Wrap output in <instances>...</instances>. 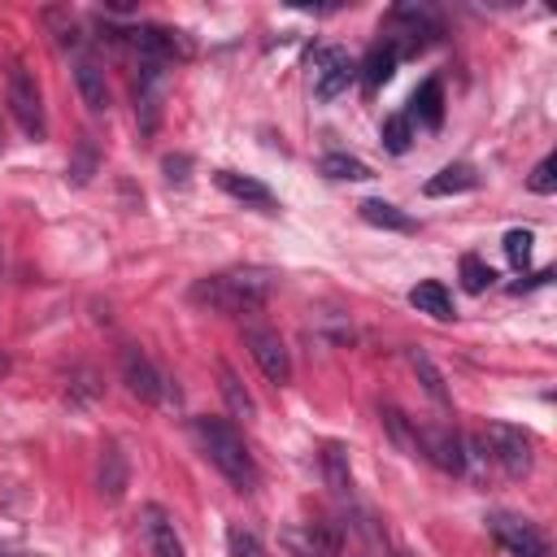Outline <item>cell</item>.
I'll return each instance as SVG.
<instances>
[{"label": "cell", "mask_w": 557, "mask_h": 557, "mask_svg": "<svg viewBox=\"0 0 557 557\" xmlns=\"http://www.w3.org/2000/svg\"><path fill=\"white\" fill-rule=\"evenodd\" d=\"M191 431H196V440H200V448H205V457L235 483V492H252L257 487V461H252V453H248V444H244V435L226 422V418H196L191 422Z\"/></svg>", "instance_id": "6da1fadb"}, {"label": "cell", "mask_w": 557, "mask_h": 557, "mask_svg": "<svg viewBox=\"0 0 557 557\" xmlns=\"http://www.w3.org/2000/svg\"><path fill=\"white\" fill-rule=\"evenodd\" d=\"M265 296H270L265 270H222L191 287V300L213 313H257L265 305Z\"/></svg>", "instance_id": "7a4b0ae2"}, {"label": "cell", "mask_w": 557, "mask_h": 557, "mask_svg": "<svg viewBox=\"0 0 557 557\" xmlns=\"http://www.w3.org/2000/svg\"><path fill=\"white\" fill-rule=\"evenodd\" d=\"M440 22L426 4H396L383 22V44H392L396 57H418L426 44H435Z\"/></svg>", "instance_id": "3957f363"}, {"label": "cell", "mask_w": 557, "mask_h": 557, "mask_svg": "<svg viewBox=\"0 0 557 557\" xmlns=\"http://www.w3.org/2000/svg\"><path fill=\"white\" fill-rule=\"evenodd\" d=\"M483 444L492 453V461L509 474V479H527L531 466H535V444L522 426H509V422H487L483 431Z\"/></svg>", "instance_id": "277c9868"}, {"label": "cell", "mask_w": 557, "mask_h": 557, "mask_svg": "<svg viewBox=\"0 0 557 557\" xmlns=\"http://www.w3.org/2000/svg\"><path fill=\"white\" fill-rule=\"evenodd\" d=\"M9 109L17 117V126L39 144L48 135V117H44V96H39V83L26 65H13L9 70Z\"/></svg>", "instance_id": "5b68a950"}, {"label": "cell", "mask_w": 557, "mask_h": 557, "mask_svg": "<svg viewBox=\"0 0 557 557\" xmlns=\"http://www.w3.org/2000/svg\"><path fill=\"white\" fill-rule=\"evenodd\" d=\"M487 531H492V540L509 557H548V544H544L540 527L527 522V518H518V513H492L487 518Z\"/></svg>", "instance_id": "8992f818"}, {"label": "cell", "mask_w": 557, "mask_h": 557, "mask_svg": "<svg viewBox=\"0 0 557 557\" xmlns=\"http://www.w3.org/2000/svg\"><path fill=\"white\" fill-rule=\"evenodd\" d=\"M244 344H248V352H252V361L261 366V374L270 379V383H287L292 379V352H287V344L278 339V331H270V326H244Z\"/></svg>", "instance_id": "52a82bcc"}, {"label": "cell", "mask_w": 557, "mask_h": 557, "mask_svg": "<svg viewBox=\"0 0 557 557\" xmlns=\"http://www.w3.org/2000/svg\"><path fill=\"white\" fill-rule=\"evenodd\" d=\"M352 78H357V61L344 48H318L313 52V96L318 100H335L339 91H348Z\"/></svg>", "instance_id": "ba28073f"}, {"label": "cell", "mask_w": 557, "mask_h": 557, "mask_svg": "<svg viewBox=\"0 0 557 557\" xmlns=\"http://www.w3.org/2000/svg\"><path fill=\"white\" fill-rule=\"evenodd\" d=\"M161 100H165V65L139 61V74H135V122H139L144 135L157 131V122H161Z\"/></svg>", "instance_id": "9c48e42d"}, {"label": "cell", "mask_w": 557, "mask_h": 557, "mask_svg": "<svg viewBox=\"0 0 557 557\" xmlns=\"http://www.w3.org/2000/svg\"><path fill=\"white\" fill-rule=\"evenodd\" d=\"M117 366H122V383H126L139 400H148V405L165 400V383H170V379L148 361V352H144V348L126 344V348H122V357H117Z\"/></svg>", "instance_id": "30bf717a"}, {"label": "cell", "mask_w": 557, "mask_h": 557, "mask_svg": "<svg viewBox=\"0 0 557 557\" xmlns=\"http://www.w3.org/2000/svg\"><path fill=\"white\" fill-rule=\"evenodd\" d=\"M418 457L435 461L440 470L448 474H461L466 470V444L453 426H431V431H418Z\"/></svg>", "instance_id": "8fae6325"}, {"label": "cell", "mask_w": 557, "mask_h": 557, "mask_svg": "<svg viewBox=\"0 0 557 557\" xmlns=\"http://www.w3.org/2000/svg\"><path fill=\"white\" fill-rule=\"evenodd\" d=\"M139 527H144V544H148V557H183V540L170 522V513L161 505H144L139 509Z\"/></svg>", "instance_id": "7c38bea8"}, {"label": "cell", "mask_w": 557, "mask_h": 557, "mask_svg": "<svg viewBox=\"0 0 557 557\" xmlns=\"http://www.w3.org/2000/svg\"><path fill=\"white\" fill-rule=\"evenodd\" d=\"M74 83H78V96H83V104L91 109V113H109V104H113V96H109V83H104V70L91 61V57H74Z\"/></svg>", "instance_id": "4fadbf2b"}, {"label": "cell", "mask_w": 557, "mask_h": 557, "mask_svg": "<svg viewBox=\"0 0 557 557\" xmlns=\"http://www.w3.org/2000/svg\"><path fill=\"white\" fill-rule=\"evenodd\" d=\"M213 183L226 191V196H235V200H244V205H257V209H274V191L261 183V178H252V174H235V170H213Z\"/></svg>", "instance_id": "5bb4252c"}, {"label": "cell", "mask_w": 557, "mask_h": 557, "mask_svg": "<svg viewBox=\"0 0 557 557\" xmlns=\"http://www.w3.org/2000/svg\"><path fill=\"white\" fill-rule=\"evenodd\" d=\"M405 117L418 122V126H440V122H444V87H440V78H422V83L413 87Z\"/></svg>", "instance_id": "9a60e30c"}, {"label": "cell", "mask_w": 557, "mask_h": 557, "mask_svg": "<svg viewBox=\"0 0 557 557\" xmlns=\"http://www.w3.org/2000/svg\"><path fill=\"white\" fill-rule=\"evenodd\" d=\"M409 305H413L418 313H431L435 322H448V318H457L448 287H444V283H435V278H422V283L409 292Z\"/></svg>", "instance_id": "2e32d148"}, {"label": "cell", "mask_w": 557, "mask_h": 557, "mask_svg": "<svg viewBox=\"0 0 557 557\" xmlns=\"http://www.w3.org/2000/svg\"><path fill=\"white\" fill-rule=\"evenodd\" d=\"M479 187V174H474V165H466V161H453V165H444L440 174H431L426 178V196H457V191H474Z\"/></svg>", "instance_id": "e0dca14e"}, {"label": "cell", "mask_w": 557, "mask_h": 557, "mask_svg": "<svg viewBox=\"0 0 557 557\" xmlns=\"http://www.w3.org/2000/svg\"><path fill=\"white\" fill-rule=\"evenodd\" d=\"M322 474H326V483H331V492L339 500H352V470H348V448L344 444L331 440L322 448Z\"/></svg>", "instance_id": "ac0fdd59"}, {"label": "cell", "mask_w": 557, "mask_h": 557, "mask_svg": "<svg viewBox=\"0 0 557 557\" xmlns=\"http://www.w3.org/2000/svg\"><path fill=\"white\" fill-rule=\"evenodd\" d=\"M396 65H400V57L392 52V44H383V39H379V44L366 52V61L357 65V70H361V83H366V91L383 87V83L396 74Z\"/></svg>", "instance_id": "d6986e66"}, {"label": "cell", "mask_w": 557, "mask_h": 557, "mask_svg": "<svg viewBox=\"0 0 557 557\" xmlns=\"http://www.w3.org/2000/svg\"><path fill=\"white\" fill-rule=\"evenodd\" d=\"M122 492H126V457L117 444H104L100 448V496L122 500Z\"/></svg>", "instance_id": "ffe728a7"}, {"label": "cell", "mask_w": 557, "mask_h": 557, "mask_svg": "<svg viewBox=\"0 0 557 557\" xmlns=\"http://www.w3.org/2000/svg\"><path fill=\"white\" fill-rule=\"evenodd\" d=\"M357 213H361L370 226H379V231H413V218H409L405 209H396L392 200H361Z\"/></svg>", "instance_id": "44dd1931"}, {"label": "cell", "mask_w": 557, "mask_h": 557, "mask_svg": "<svg viewBox=\"0 0 557 557\" xmlns=\"http://www.w3.org/2000/svg\"><path fill=\"white\" fill-rule=\"evenodd\" d=\"M218 387H222V396H226V405H231V413H235V418H244V422H248V418L257 413V400L248 396V387L239 383V374H235L231 366H218Z\"/></svg>", "instance_id": "7402d4cb"}, {"label": "cell", "mask_w": 557, "mask_h": 557, "mask_svg": "<svg viewBox=\"0 0 557 557\" xmlns=\"http://www.w3.org/2000/svg\"><path fill=\"white\" fill-rule=\"evenodd\" d=\"M379 144H383L392 157L409 152V144H413V122H409L405 113H387L383 126H379Z\"/></svg>", "instance_id": "603a6c76"}, {"label": "cell", "mask_w": 557, "mask_h": 557, "mask_svg": "<svg viewBox=\"0 0 557 557\" xmlns=\"http://www.w3.org/2000/svg\"><path fill=\"white\" fill-rule=\"evenodd\" d=\"M96 170H100L96 139H91V135H83V139H78V148H74V157H70V165H65V178H70L74 187H83V183H87Z\"/></svg>", "instance_id": "cb8c5ba5"}, {"label": "cell", "mask_w": 557, "mask_h": 557, "mask_svg": "<svg viewBox=\"0 0 557 557\" xmlns=\"http://www.w3.org/2000/svg\"><path fill=\"white\" fill-rule=\"evenodd\" d=\"M322 174L326 178H339V183H361V178H370V165L357 161V157H348V152H326L322 157Z\"/></svg>", "instance_id": "d4e9b609"}, {"label": "cell", "mask_w": 557, "mask_h": 557, "mask_svg": "<svg viewBox=\"0 0 557 557\" xmlns=\"http://www.w3.org/2000/svg\"><path fill=\"white\" fill-rule=\"evenodd\" d=\"M383 413V426H387V435L409 453V457H418V426H409V418L396 409V405H383L379 409Z\"/></svg>", "instance_id": "484cf974"}, {"label": "cell", "mask_w": 557, "mask_h": 557, "mask_svg": "<svg viewBox=\"0 0 557 557\" xmlns=\"http://www.w3.org/2000/svg\"><path fill=\"white\" fill-rule=\"evenodd\" d=\"M492 278H496V270H492L483 257H474V252H466V257H461V287H466V292H474V296H479V292H487V287H492Z\"/></svg>", "instance_id": "4316f807"}, {"label": "cell", "mask_w": 557, "mask_h": 557, "mask_svg": "<svg viewBox=\"0 0 557 557\" xmlns=\"http://www.w3.org/2000/svg\"><path fill=\"white\" fill-rule=\"evenodd\" d=\"M409 366L418 370V379H422V387L431 392V400H440V405H448V392H444V379H440V370L431 366V357H426V352H418V348H409Z\"/></svg>", "instance_id": "83f0119b"}, {"label": "cell", "mask_w": 557, "mask_h": 557, "mask_svg": "<svg viewBox=\"0 0 557 557\" xmlns=\"http://www.w3.org/2000/svg\"><path fill=\"white\" fill-rule=\"evenodd\" d=\"M531 244H535V235H531L527 226L505 231V257H509L518 270H527V265H531Z\"/></svg>", "instance_id": "f1b7e54d"}, {"label": "cell", "mask_w": 557, "mask_h": 557, "mask_svg": "<svg viewBox=\"0 0 557 557\" xmlns=\"http://www.w3.org/2000/svg\"><path fill=\"white\" fill-rule=\"evenodd\" d=\"M226 548H231V557H270L265 544H261L248 527H231V531H226Z\"/></svg>", "instance_id": "f546056e"}, {"label": "cell", "mask_w": 557, "mask_h": 557, "mask_svg": "<svg viewBox=\"0 0 557 557\" xmlns=\"http://www.w3.org/2000/svg\"><path fill=\"white\" fill-rule=\"evenodd\" d=\"M527 187L531 191H540V196H548V191H557V157H544L535 170H531V178H527Z\"/></svg>", "instance_id": "4dcf8cb0"}, {"label": "cell", "mask_w": 557, "mask_h": 557, "mask_svg": "<svg viewBox=\"0 0 557 557\" xmlns=\"http://www.w3.org/2000/svg\"><path fill=\"white\" fill-rule=\"evenodd\" d=\"M161 170H165V178H170V183H178V187H183V183L191 178V157H187V152H170V157L161 161Z\"/></svg>", "instance_id": "1f68e13d"}, {"label": "cell", "mask_w": 557, "mask_h": 557, "mask_svg": "<svg viewBox=\"0 0 557 557\" xmlns=\"http://www.w3.org/2000/svg\"><path fill=\"white\" fill-rule=\"evenodd\" d=\"M4 370H9V357H4V352H0V374H4Z\"/></svg>", "instance_id": "d6a6232c"}, {"label": "cell", "mask_w": 557, "mask_h": 557, "mask_svg": "<svg viewBox=\"0 0 557 557\" xmlns=\"http://www.w3.org/2000/svg\"><path fill=\"white\" fill-rule=\"evenodd\" d=\"M0 152H4V126H0Z\"/></svg>", "instance_id": "836d02e7"}, {"label": "cell", "mask_w": 557, "mask_h": 557, "mask_svg": "<svg viewBox=\"0 0 557 557\" xmlns=\"http://www.w3.org/2000/svg\"><path fill=\"white\" fill-rule=\"evenodd\" d=\"M392 557H413V553H405V548H400V553H392Z\"/></svg>", "instance_id": "e575fe53"}, {"label": "cell", "mask_w": 557, "mask_h": 557, "mask_svg": "<svg viewBox=\"0 0 557 557\" xmlns=\"http://www.w3.org/2000/svg\"><path fill=\"white\" fill-rule=\"evenodd\" d=\"M0 274H4V252H0Z\"/></svg>", "instance_id": "d590c367"}]
</instances>
